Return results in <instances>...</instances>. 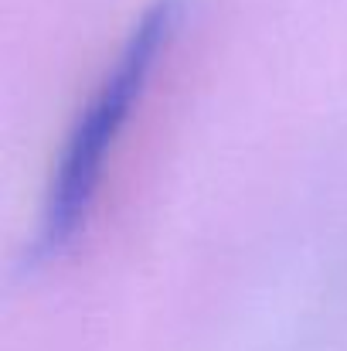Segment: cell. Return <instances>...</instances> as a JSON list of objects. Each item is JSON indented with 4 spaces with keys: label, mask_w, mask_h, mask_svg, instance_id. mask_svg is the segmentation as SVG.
<instances>
[{
    "label": "cell",
    "mask_w": 347,
    "mask_h": 351,
    "mask_svg": "<svg viewBox=\"0 0 347 351\" xmlns=\"http://www.w3.org/2000/svg\"><path fill=\"white\" fill-rule=\"evenodd\" d=\"M181 17H184L181 0H153L133 21L123 45L103 69L99 82L92 86L89 99L75 113L41 198L38 235H34L38 259L62 256L86 232L99 205L106 171L123 143V133L133 113L140 110L157 65L167 58L181 31Z\"/></svg>",
    "instance_id": "6da1fadb"
}]
</instances>
